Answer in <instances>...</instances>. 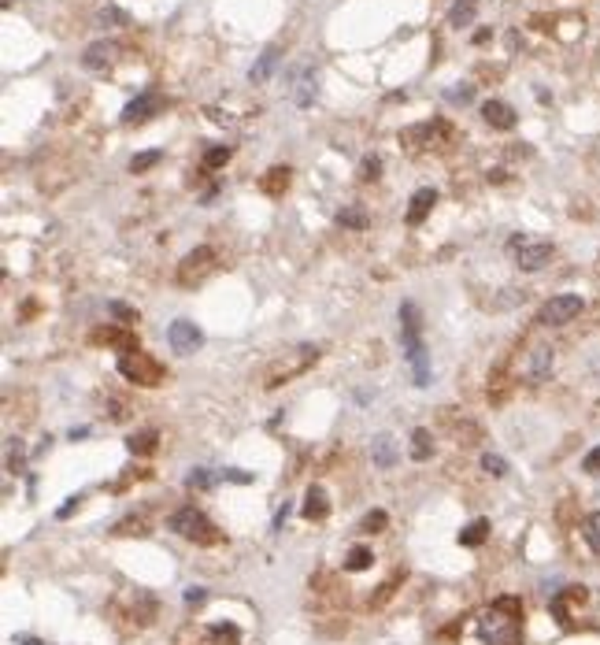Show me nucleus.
<instances>
[{
    "label": "nucleus",
    "instance_id": "40",
    "mask_svg": "<svg viewBox=\"0 0 600 645\" xmlns=\"http://www.w3.org/2000/svg\"><path fill=\"white\" fill-rule=\"evenodd\" d=\"M204 597H208V594H204L200 586H189V590H186V605H204Z\"/></svg>",
    "mask_w": 600,
    "mask_h": 645
},
{
    "label": "nucleus",
    "instance_id": "1",
    "mask_svg": "<svg viewBox=\"0 0 600 645\" xmlns=\"http://www.w3.org/2000/svg\"><path fill=\"white\" fill-rule=\"evenodd\" d=\"M482 634L493 645H519L522 642V605L515 597L493 601V608L482 616Z\"/></svg>",
    "mask_w": 600,
    "mask_h": 645
},
{
    "label": "nucleus",
    "instance_id": "4",
    "mask_svg": "<svg viewBox=\"0 0 600 645\" xmlns=\"http://www.w3.org/2000/svg\"><path fill=\"white\" fill-rule=\"evenodd\" d=\"M119 375L123 379H130L134 386H159L164 382V368L148 356V352H123L119 356Z\"/></svg>",
    "mask_w": 600,
    "mask_h": 645
},
{
    "label": "nucleus",
    "instance_id": "30",
    "mask_svg": "<svg viewBox=\"0 0 600 645\" xmlns=\"http://www.w3.org/2000/svg\"><path fill=\"white\" fill-rule=\"evenodd\" d=\"M159 160H164V153H159V148H152V153H137V156L130 160V171H134V175H141V171L156 167Z\"/></svg>",
    "mask_w": 600,
    "mask_h": 645
},
{
    "label": "nucleus",
    "instance_id": "19",
    "mask_svg": "<svg viewBox=\"0 0 600 645\" xmlns=\"http://www.w3.org/2000/svg\"><path fill=\"white\" fill-rule=\"evenodd\" d=\"M93 341H108V345L123 349V352H137V338L126 334V330H112V327H108V330H96Z\"/></svg>",
    "mask_w": 600,
    "mask_h": 645
},
{
    "label": "nucleus",
    "instance_id": "33",
    "mask_svg": "<svg viewBox=\"0 0 600 645\" xmlns=\"http://www.w3.org/2000/svg\"><path fill=\"white\" fill-rule=\"evenodd\" d=\"M230 156H233V148H230V145L208 148V153H204V167H222V164H227Z\"/></svg>",
    "mask_w": 600,
    "mask_h": 645
},
{
    "label": "nucleus",
    "instance_id": "12",
    "mask_svg": "<svg viewBox=\"0 0 600 645\" xmlns=\"http://www.w3.org/2000/svg\"><path fill=\"white\" fill-rule=\"evenodd\" d=\"M482 119H486L493 130H511V126H515V112H511V104H504V101H486L482 104Z\"/></svg>",
    "mask_w": 600,
    "mask_h": 645
},
{
    "label": "nucleus",
    "instance_id": "3",
    "mask_svg": "<svg viewBox=\"0 0 600 645\" xmlns=\"http://www.w3.org/2000/svg\"><path fill=\"white\" fill-rule=\"evenodd\" d=\"M167 531H175L182 538H189V542H200V545H215L222 542V534H219V526L208 519L204 512H197L193 504H186V508H178L175 515L167 519Z\"/></svg>",
    "mask_w": 600,
    "mask_h": 645
},
{
    "label": "nucleus",
    "instance_id": "9",
    "mask_svg": "<svg viewBox=\"0 0 600 645\" xmlns=\"http://www.w3.org/2000/svg\"><path fill=\"white\" fill-rule=\"evenodd\" d=\"M167 341H170V349H175V352H182V356H189V352H197V349H200V341H204V334H200V327H197V322L178 319V322H170V327H167Z\"/></svg>",
    "mask_w": 600,
    "mask_h": 645
},
{
    "label": "nucleus",
    "instance_id": "26",
    "mask_svg": "<svg viewBox=\"0 0 600 645\" xmlns=\"http://www.w3.org/2000/svg\"><path fill=\"white\" fill-rule=\"evenodd\" d=\"M337 223H341L345 230H367L371 219H367V212H363L360 204H352V208H345V212L337 215Z\"/></svg>",
    "mask_w": 600,
    "mask_h": 645
},
{
    "label": "nucleus",
    "instance_id": "34",
    "mask_svg": "<svg viewBox=\"0 0 600 645\" xmlns=\"http://www.w3.org/2000/svg\"><path fill=\"white\" fill-rule=\"evenodd\" d=\"M378 171H382V160H378V156H363V164H360V182H374V178H378Z\"/></svg>",
    "mask_w": 600,
    "mask_h": 645
},
{
    "label": "nucleus",
    "instance_id": "13",
    "mask_svg": "<svg viewBox=\"0 0 600 645\" xmlns=\"http://www.w3.org/2000/svg\"><path fill=\"white\" fill-rule=\"evenodd\" d=\"M159 104H164V101H159L156 93H141L137 101H130V104L123 108V123H141V119H148L152 112H159Z\"/></svg>",
    "mask_w": 600,
    "mask_h": 645
},
{
    "label": "nucleus",
    "instance_id": "28",
    "mask_svg": "<svg viewBox=\"0 0 600 645\" xmlns=\"http://www.w3.org/2000/svg\"><path fill=\"white\" fill-rule=\"evenodd\" d=\"M582 534H585V545L600 556V512H589L585 523H582Z\"/></svg>",
    "mask_w": 600,
    "mask_h": 645
},
{
    "label": "nucleus",
    "instance_id": "41",
    "mask_svg": "<svg viewBox=\"0 0 600 645\" xmlns=\"http://www.w3.org/2000/svg\"><path fill=\"white\" fill-rule=\"evenodd\" d=\"M222 475H227L230 482H252V475H249V471H238V467H233V471H222Z\"/></svg>",
    "mask_w": 600,
    "mask_h": 645
},
{
    "label": "nucleus",
    "instance_id": "15",
    "mask_svg": "<svg viewBox=\"0 0 600 645\" xmlns=\"http://www.w3.org/2000/svg\"><path fill=\"white\" fill-rule=\"evenodd\" d=\"M300 512H304V519H326V512H330V501H326V490L323 486H312V490H308V497H304V508H300Z\"/></svg>",
    "mask_w": 600,
    "mask_h": 645
},
{
    "label": "nucleus",
    "instance_id": "29",
    "mask_svg": "<svg viewBox=\"0 0 600 645\" xmlns=\"http://www.w3.org/2000/svg\"><path fill=\"white\" fill-rule=\"evenodd\" d=\"M475 8H478V0H459L452 12H448V23H452V26H467L470 19H475Z\"/></svg>",
    "mask_w": 600,
    "mask_h": 645
},
{
    "label": "nucleus",
    "instance_id": "39",
    "mask_svg": "<svg viewBox=\"0 0 600 645\" xmlns=\"http://www.w3.org/2000/svg\"><path fill=\"white\" fill-rule=\"evenodd\" d=\"M78 504H82V493H78V497H67V504H63V508H60L56 515H60V519H71V515H74V508H78Z\"/></svg>",
    "mask_w": 600,
    "mask_h": 645
},
{
    "label": "nucleus",
    "instance_id": "36",
    "mask_svg": "<svg viewBox=\"0 0 600 645\" xmlns=\"http://www.w3.org/2000/svg\"><path fill=\"white\" fill-rule=\"evenodd\" d=\"M186 486H189V490H208V486H211V475H208L204 467H197V471L186 479Z\"/></svg>",
    "mask_w": 600,
    "mask_h": 645
},
{
    "label": "nucleus",
    "instance_id": "6",
    "mask_svg": "<svg viewBox=\"0 0 600 645\" xmlns=\"http://www.w3.org/2000/svg\"><path fill=\"white\" fill-rule=\"evenodd\" d=\"M319 360V349L315 345H300V349H293V356L289 360H282V363H274L271 371H267V390H274V386H282V382H289L293 375H300V371H308L312 363Z\"/></svg>",
    "mask_w": 600,
    "mask_h": 645
},
{
    "label": "nucleus",
    "instance_id": "14",
    "mask_svg": "<svg viewBox=\"0 0 600 645\" xmlns=\"http://www.w3.org/2000/svg\"><path fill=\"white\" fill-rule=\"evenodd\" d=\"M434 204H437V193H434V189H415L412 208H408V215H404V219H408V227H419L426 215H430Z\"/></svg>",
    "mask_w": 600,
    "mask_h": 645
},
{
    "label": "nucleus",
    "instance_id": "23",
    "mask_svg": "<svg viewBox=\"0 0 600 645\" xmlns=\"http://www.w3.org/2000/svg\"><path fill=\"white\" fill-rule=\"evenodd\" d=\"M274 63H278V49H267L263 56H260V63L249 71V82H252V85L267 82V78H271V71H274Z\"/></svg>",
    "mask_w": 600,
    "mask_h": 645
},
{
    "label": "nucleus",
    "instance_id": "17",
    "mask_svg": "<svg viewBox=\"0 0 600 645\" xmlns=\"http://www.w3.org/2000/svg\"><path fill=\"white\" fill-rule=\"evenodd\" d=\"M371 456H374V464H378L382 471H389V467L396 464V445H393V438H389V434H378V438H374Z\"/></svg>",
    "mask_w": 600,
    "mask_h": 645
},
{
    "label": "nucleus",
    "instance_id": "11",
    "mask_svg": "<svg viewBox=\"0 0 600 645\" xmlns=\"http://www.w3.org/2000/svg\"><path fill=\"white\" fill-rule=\"evenodd\" d=\"M115 52H119V45H115V41H93L89 49L82 52V67L85 71H108L112 63H115Z\"/></svg>",
    "mask_w": 600,
    "mask_h": 645
},
{
    "label": "nucleus",
    "instance_id": "20",
    "mask_svg": "<svg viewBox=\"0 0 600 645\" xmlns=\"http://www.w3.org/2000/svg\"><path fill=\"white\" fill-rule=\"evenodd\" d=\"M293 101L300 104V108H308V104H312L315 101V74L312 71H300V78H297V85H293Z\"/></svg>",
    "mask_w": 600,
    "mask_h": 645
},
{
    "label": "nucleus",
    "instance_id": "16",
    "mask_svg": "<svg viewBox=\"0 0 600 645\" xmlns=\"http://www.w3.org/2000/svg\"><path fill=\"white\" fill-rule=\"evenodd\" d=\"M549 371H552V349L549 345H538L530 352V363H527V375L533 382H541V379H549Z\"/></svg>",
    "mask_w": 600,
    "mask_h": 645
},
{
    "label": "nucleus",
    "instance_id": "42",
    "mask_svg": "<svg viewBox=\"0 0 600 645\" xmlns=\"http://www.w3.org/2000/svg\"><path fill=\"white\" fill-rule=\"evenodd\" d=\"M15 645H41V642H37V638H30V634H19Z\"/></svg>",
    "mask_w": 600,
    "mask_h": 645
},
{
    "label": "nucleus",
    "instance_id": "21",
    "mask_svg": "<svg viewBox=\"0 0 600 645\" xmlns=\"http://www.w3.org/2000/svg\"><path fill=\"white\" fill-rule=\"evenodd\" d=\"M156 442H159L156 430H141V434H130V438H126V449H130L134 456H148V453H156Z\"/></svg>",
    "mask_w": 600,
    "mask_h": 645
},
{
    "label": "nucleus",
    "instance_id": "31",
    "mask_svg": "<svg viewBox=\"0 0 600 645\" xmlns=\"http://www.w3.org/2000/svg\"><path fill=\"white\" fill-rule=\"evenodd\" d=\"M385 523H389V515H385L382 508H374V512H367V515H363L360 531H367V534H378V531H385Z\"/></svg>",
    "mask_w": 600,
    "mask_h": 645
},
{
    "label": "nucleus",
    "instance_id": "18",
    "mask_svg": "<svg viewBox=\"0 0 600 645\" xmlns=\"http://www.w3.org/2000/svg\"><path fill=\"white\" fill-rule=\"evenodd\" d=\"M260 189L267 193V197H282V193L289 189V167H271L260 178Z\"/></svg>",
    "mask_w": 600,
    "mask_h": 645
},
{
    "label": "nucleus",
    "instance_id": "24",
    "mask_svg": "<svg viewBox=\"0 0 600 645\" xmlns=\"http://www.w3.org/2000/svg\"><path fill=\"white\" fill-rule=\"evenodd\" d=\"M371 564H374V553L367 545H352L348 556H345V571H367Z\"/></svg>",
    "mask_w": 600,
    "mask_h": 645
},
{
    "label": "nucleus",
    "instance_id": "35",
    "mask_svg": "<svg viewBox=\"0 0 600 645\" xmlns=\"http://www.w3.org/2000/svg\"><path fill=\"white\" fill-rule=\"evenodd\" d=\"M108 311H112V316L123 322V327H130V322H137V311H134V308H126V304H119V300H112V304H108Z\"/></svg>",
    "mask_w": 600,
    "mask_h": 645
},
{
    "label": "nucleus",
    "instance_id": "7",
    "mask_svg": "<svg viewBox=\"0 0 600 645\" xmlns=\"http://www.w3.org/2000/svg\"><path fill=\"white\" fill-rule=\"evenodd\" d=\"M448 137H452L448 123L430 119V123H419V126H408V130H400V145H408V148H437V145H445Z\"/></svg>",
    "mask_w": 600,
    "mask_h": 645
},
{
    "label": "nucleus",
    "instance_id": "8",
    "mask_svg": "<svg viewBox=\"0 0 600 645\" xmlns=\"http://www.w3.org/2000/svg\"><path fill=\"white\" fill-rule=\"evenodd\" d=\"M211 267H215V252H211L208 245L193 249L186 260L178 264V286H197V282H204Z\"/></svg>",
    "mask_w": 600,
    "mask_h": 645
},
{
    "label": "nucleus",
    "instance_id": "27",
    "mask_svg": "<svg viewBox=\"0 0 600 645\" xmlns=\"http://www.w3.org/2000/svg\"><path fill=\"white\" fill-rule=\"evenodd\" d=\"M434 453V438H430V430H415L412 434V460H430Z\"/></svg>",
    "mask_w": 600,
    "mask_h": 645
},
{
    "label": "nucleus",
    "instance_id": "25",
    "mask_svg": "<svg viewBox=\"0 0 600 645\" xmlns=\"http://www.w3.org/2000/svg\"><path fill=\"white\" fill-rule=\"evenodd\" d=\"M208 638L215 645H241V630L233 623H215V627H208Z\"/></svg>",
    "mask_w": 600,
    "mask_h": 645
},
{
    "label": "nucleus",
    "instance_id": "2",
    "mask_svg": "<svg viewBox=\"0 0 600 645\" xmlns=\"http://www.w3.org/2000/svg\"><path fill=\"white\" fill-rule=\"evenodd\" d=\"M423 316L412 300L400 304V341H404V356H408L412 371H415V386H430V360H426V345H423Z\"/></svg>",
    "mask_w": 600,
    "mask_h": 645
},
{
    "label": "nucleus",
    "instance_id": "38",
    "mask_svg": "<svg viewBox=\"0 0 600 645\" xmlns=\"http://www.w3.org/2000/svg\"><path fill=\"white\" fill-rule=\"evenodd\" d=\"M100 23H123V26H130V15H123L119 8H104V12H100Z\"/></svg>",
    "mask_w": 600,
    "mask_h": 645
},
{
    "label": "nucleus",
    "instance_id": "10",
    "mask_svg": "<svg viewBox=\"0 0 600 645\" xmlns=\"http://www.w3.org/2000/svg\"><path fill=\"white\" fill-rule=\"evenodd\" d=\"M556 256V245L552 241H522L519 249H515V264L522 267V271H541L545 264H549Z\"/></svg>",
    "mask_w": 600,
    "mask_h": 645
},
{
    "label": "nucleus",
    "instance_id": "37",
    "mask_svg": "<svg viewBox=\"0 0 600 645\" xmlns=\"http://www.w3.org/2000/svg\"><path fill=\"white\" fill-rule=\"evenodd\" d=\"M582 471H589V475H600V445L589 449L585 460H582Z\"/></svg>",
    "mask_w": 600,
    "mask_h": 645
},
{
    "label": "nucleus",
    "instance_id": "22",
    "mask_svg": "<svg viewBox=\"0 0 600 645\" xmlns=\"http://www.w3.org/2000/svg\"><path fill=\"white\" fill-rule=\"evenodd\" d=\"M486 538H489V523H486V519H475V523H467L464 531H459V545L475 549V545H482Z\"/></svg>",
    "mask_w": 600,
    "mask_h": 645
},
{
    "label": "nucleus",
    "instance_id": "32",
    "mask_svg": "<svg viewBox=\"0 0 600 645\" xmlns=\"http://www.w3.org/2000/svg\"><path fill=\"white\" fill-rule=\"evenodd\" d=\"M482 467H486L493 479H504V475H508V460L497 456V453H486V456H482Z\"/></svg>",
    "mask_w": 600,
    "mask_h": 645
},
{
    "label": "nucleus",
    "instance_id": "5",
    "mask_svg": "<svg viewBox=\"0 0 600 645\" xmlns=\"http://www.w3.org/2000/svg\"><path fill=\"white\" fill-rule=\"evenodd\" d=\"M582 308H585V300L578 297V293H560V297H552V300H545L541 311H538V322L541 327H563V322H571L582 316Z\"/></svg>",
    "mask_w": 600,
    "mask_h": 645
}]
</instances>
